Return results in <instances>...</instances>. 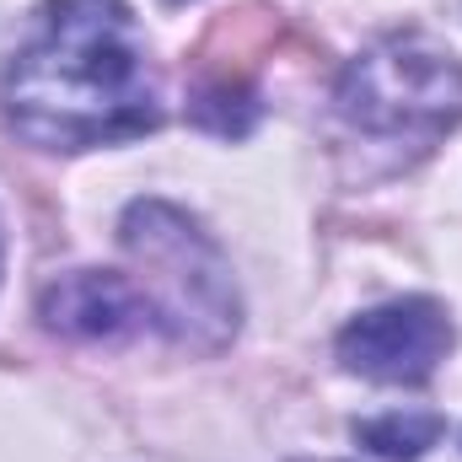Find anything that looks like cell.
I'll use <instances>...</instances> for the list:
<instances>
[{
    "mask_svg": "<svg viewBox=\"0 0 462 462\" xmlns=\"http://www.w3.org/2000/svg\"><path fill=\"white\" fill-rule=\"evenodd\" d=\"M5 118L43 151L118 145L162 124L145 38L124 0H49L5 65Z\"/></svg>",
    "mask_w": 462,
    "mask_h": 462,
    "instance_id": "cell-1",
    "label": "cell"
},
{
    "mask_svg": "<svg viewBox=\"0 0 462 462\" xmlns=\"http://www.w3.org/2000/svg\"><path fill=\"white\" fill-rule=\"evenodd\" d=\"M118 242L140 269V296L151 307V323L183 349H221L236 334L242 301L231 285L226 253L189 221L178 205L140 199L124 210Z\"/></svg>",
    "mask_w": 462,
    "mask_h": 462,
    "instance_id": "cell-2",
    "label": "cell"
},
{
    "mask_svg": "<svg viewBox=\"0 0 462 462\" xmlns=\"http://www.w3.org/2000/svg\"><path fill=\"white\" fill-rule=\"evenodd\" d=\"M334 108L360 140L425 156L462 118V60L430 38H387L339 76Z\"/></svg>",
    "mask_w": 462,
    "mask_h": 462,
    "instance_id": "cell-3",
    "label": "cell"
},
{
    "mask_svg": "<svg viewBox=\"0 0 462 462\" xmlns=\"http://www.w3.org/2000/svg\"><path fill=\"white\" fill-rule=\"evenodd\" d=\"M452 339H457V328H452L441 301L403 296V301L360 312L339 334V360H345V371L365 376V382L414 387V382H425L447 360Z\"/></svg>",
    "mask_w": 462,
    "mask_h": 462,
    "instance_id": "cell-4",
    "label": "cell"
},
{
    "mask_svg": "<svg viewBox=\"0 0 462 462\" xmlns=\"http://www.w3.org/2000/svg\"><path fill=\"white\" fill-rule=\"evenodd\" d=\"M38 312L65 339H124L140 323H151L145 296L124 274H108V269H70V274H60L43 291Z\"/></svg>",
    "mask_w": 462,
    "mask_h": 462,
    "instance_id": "cell-5",
    "label": "cell"
},
{
    "mask_svg": "<svg viewBox=\"0 0 462 462\" xmlns=\"http://www.w3.org/2000/svg\"><path fill=\"white\" fill-rule=\"evenodd\" d=\"M447 420L441 414H420V409H393V414H376L365 425H355V441L382 452V457H425L436 441H441Z\"/></svg>",
    "mask_w": 462,
    "mask_h": 462,
    "instance_id": "cell-6",
    "label": "cell"
},
{
    "mask_svg": "<svg viewBox=\"0 0 462 462\" xmlns=\"http://www.w3.org/2000/svg\"><path fill=\"white\" fill-rule=\"evenodd\" d=\"M0 263H5V231H0Z\"/></svg>",
    "mask_w": 462,
    "mask_h": 462,
    "instance_id": "cell-7",
    "label": "cell"
},
{
    "mask_svg": "<svg viewBox=\"0 0 462 462\" xmlns=\"http://www.w3.org/2000/svg\"><path fill=\"white\" fill-rule=\"evenodd\" d=\"M172 5H183V0H172Z\"/></svg>",
    "mask_w": 462,
    "mask_h": 462,
    "instance_id": "cell-8",
    "label": "cell"
}]
</instances>
